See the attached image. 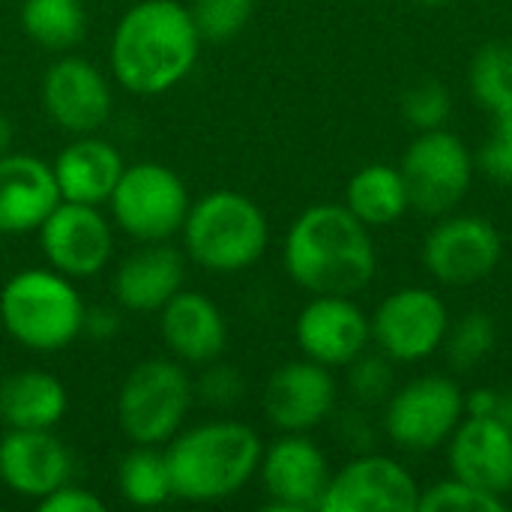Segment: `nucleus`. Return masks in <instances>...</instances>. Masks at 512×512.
I'll list each match as a JSON object with an SVG mask.
<instances>
[{
    "mask_svg": "<svg viewBox=\"0 0 512 512\" xmlns=\"http://www.w3.org/2000/svg\"><path fill=\"white\" fill-rule=\"evenodd\" d=\"M201 33L180 0H138L114 24L108 66L135 96L174 90L198 63Z\"/></svg>",
    "mask_w": 512,
    "mask_h": 512,
    "instance_id": "1",
    "label": "nucleus"
},
{
    "mask_svg": "<svg viewBox=\"0 0 512 512\" xmlns=\"http://www.w3.org/2000/svg\"><path fill=\"white\" fill-rule=\"evenodd\" d=\"M285 273L309 294H360L378 270L372 228L345 204H315L303 210L282 246Z\"/></svg>",
    "mask_w": 512,
    "mask_h": 512,
    "instance_id": "2",
    "label": "nucleus"
},
{
    "mask_svg": "<svg viewBox=\"0 0 512 512\" xmlns=\"http://www.w3.org/2000/svg\"><path fill=\"white\" fill-rule=\"evenodd\" d=\"M264 441L240 420H207L180 429L165 444L171 495L189 504H219L258 477Z\"/></svg>",
    "mask_w": 512,
    "mask_h": 512,
    "instance_id": "3",
    "label": "nucleus"
},
{
    "mask_svg": "<svg viewBox=\"0 0 512 512\" xmlns=\"http://www.w3.org/2000/svg\"><path fill=\"white\" fill-rule=\"evenodd\" d=\"M180 237L192 264L228 276L249 270L264 258L270 222L255 198L237 189H216L192 201Z\"/></svg>",
    "mask_w": 512,
    "mask_h": 512,
    "instance_id": "4",
    "label": "nucleus"
},
{
    "mask_svg": "<svg viewBox=\"0 0 512 512\" xmlns=\"http://www.w3.org/2000/svg\"><path fill=\"white\" fill-rule=\"evenodd\" d=\"M84 300L75 282L51 267H27L0 288V324L12 342L57 354L84 333Z\"/></svg>",
    "mask_w": 512,
    "mask_h": 512,
    "instance_id": "5",
    "label": "nucleus"
},
{
    "mask_svg": "<svg viewBox=\"0 0 512 512\" xmlns=\"http://www.w3.org/2000/svg\"><path fill=\"white\" fill-rule=\"evenodd\" d=\"M195 384L186 363L147 357L135 363L117 390V426L138 447H165L186 423Z\"/></svg>",
    "mask_w": 512,
    "mask_h": 512,
    "instance_id": "6",
    "label": "nucleus"
},
{
    "mask_svg": "<svg viewBox=\"0 0 512 512\" xmlns=\"http://www.w3.org/2000/svg\"><path fill=\"white\" fill-rule=\"evenodd\" d=\"M192 207L183 177L162 162H135L120 174L108 210L114 225L138 243H162L180 234Z\"/></svg>",
    "mask_w": 512,
    "mask_h": 512,
    "instance_id": "7",
    "label": "nucleus"
},
{
    "mask_svg": "<svg viewBox=\"0 0 512 512\" xmlns=\"http://www.w3.org/2000/svg\"><path fill=\"white\" fill-rule=\"evenodd\" d=\"M465 417V390L450 375H420L384 402V435L402 453H432Z\"/></svg>",
    "mask_w": 512,
    "mask_h": 512,
    "instance_id": "8",
    "label": "nucleus"
},
{
    "mask_svg": "<svg viewBox=\"0 0 512 512\" xmlns=\"http://www.w3.org/2000/svg\"><path fill=\"white\" fill-rule=\"evenodd\" d=\"M399 168L408 186L411 210L441 219L453 213L471 192L477 162L468 144L444 126L417 132Z\"/></svg>",
    "mask_w": 512,
    "mask_h": 512,
    "instance_id": "9",
    "label": "nucleus"
},
{
    "mask_svg": "<svg viewBox=\"0 0 512 512\" xmlns=\"http://www.w3.org/2000/svg\"><path fill=\"white\" fill-rule=\"evenodd\" d=\"M450 309L432 288L408 285L381 300L372 315V342L393 363H420L444 348Z\"/></svg>",
    "mask_w": 512,
    "mask_h": 512,
    "instance_id": "10",
    "label": "nucleus"
},
{
    "mask_svg": "<svg viewBox=\"0 0 512 512\" xmlns=\"http://www.w3.org/2000/svg\"><path fill=\"white\" fill-rule=\"evenodd\" d=\"M504 258V237L486 219L474 213L441 216L426 234L423 264L435 282L450 288H468L486 282Z\"/></svg>",
    "mask_w": 512,
    "mask_h": 512,
    "instance_id": "11",
    "label": "nucleus"
},
{
    "mask_svg": "<svg viewBox=\"0 0 512 512\" xmlns=\"http://www.w3.org/2000/svg\"><path fill=\"white\" fill-rule=\"evenodd\" d=\"M36 234L45 264L72 282L93 279L111 264L114 225L93 204L60 201Z\"/></svg>",
    "mask_w": 512,
    "mask_h": 512,
    "instance_id": "12",
    "label": "nucleus"
},
{
    "mask_svg": "<svg viewBox=\"0 0 512 512\" xmlns=\"http://www.w3.org/2000/svg\"><path fill=\"white\" fill-rule=\"evenodd\" d=\"M420 504V483L414 474L384 453H357L342 465L318 504L321 512H414Z\"/></svg>",
    "mask_w": 512,
    "mask_h": 512,
    "instance_id": "13",
    "label": "nucleus"
},
{
    "mask_svg": "<svg viewBox=\"0 0 512 512\" xmlns=\"http://www.w3.org/2000/svg\"><path fill=\"white\" fill-rule=\"evenodd\" d=\"M330 477L327 453L309 438V432H282L261 453L258 480L270 498L267 510H318Z\"/></svg>",
    "mask_w": 512,
    "mask_h": 512,
    "instance_id": "14",
    "label": "nucleus"
},
{
    "mask_svg": "<svg viewBox=\"0 0 512 512\" xmlns=\"http://www.w3.org/2000/svg\"><path fill=\"white\" fill-rule=\"evenodd\" d=\"M294 339L303 357L327 369H345L369 351L372 318L354 303V297L312 294L294 321Z\"/></svg>",
    "mask_w": 512,
    "mask_h": 512,
    "instance_id": "15",
    "label": "nucleus"
},
{
    "mask_svg": "<svg viewBox=\"0 0 512 512\" xmlns=\"http://www.w3.org/2000/svg\"><path fill=\"white\" fill-rule=\"evenodd\" d=\"M336 399L339 387L333 369L300 357L270 372L261 393V408L279 432H312L333 417Z\"/></svg>",
    "mask_w": 512,
    "mask_h": 512,
    "instance_id": "16",
    "label": "nucleus"
},
{
    "mask_svg": "<svg viewBox=\"0 0 512 512\" xmlns=\"http://www.w3.org/2000/svg\"><path fill=\"white\" fill-rule=\"evenodd\" d=\"M39 99L54 126L66 135H90L99 132L111 117V84L102 69H96L84 57H60L54 60L39 84Z\"/></svg>",
    "mask_w": 512,
    "mask_h": 512,
    "instance_id": "17",
    "label": "nucleus"
},
{
    "mask_svg": "<svg viewBox=\"0 0 512 512\" xmlns=\"http://www.w3.org/2000/svg\"><path fill=\"white\" fill-rule=\"evenodd\" d=\"M447 459L453 477L501 498L512 495L510 420L465 414L447 441Z\"/></svg>",
    "mask_w": 512,
    "mask_h": 512,
    "instance_id": "18",
    "label": "nucleus"
},
{
    "mask_svg": "<svg viewBox=\"0 0 512 512\" xmlns=\"http://www.w3.org/2000/svg\"><path fill=\"white\" fill-rule=\"evenodd\" d=\"M72 477V456L54 429H6L0 435V483L27 501H42Z\"/></svg>",
    "mask_w": 512,
    "mask_h": 512,
    "instance_id": "19",
    "label": "nucleus"
},
{
    "mask_svg": "<svg viewBox=\"0 0 512 512\" xmlns=\"http://www.w3.org/2000/svg\"><path fill=\"white\" fill-rule=\"evenodd\" d=\"M159 336L174 360L186 366L216 363L228 345V321L204 294L180 288L159 312Z\"/></svg>",
    "mask_w": 512,
    "mask_h": 512,
    "instance_id": "20",
    "label": "nucleus"
},
{
    "mask_svg": "<svg viewBox=\"0 0 512 512\" xmlns=\"http://www.w3.org/2000/svg\"><path fill=\"white\" fill-rule=\"evenodd\" d=\"M60 204L54 168L33 153L0 156V237L36 234Z\"/></svg>",
    "mask_w": 512,
    "mask_h": 512,
    "instance_id": "21",
    "label": "nucleus"
},
{
    "mask_svg": "<svg viewBox=\"0 0 512 512\" xmlns=\"http://www.w3.org/2000/svg\"><path fill=\"white\" fill-rule=\"evenodd\" d=\"M186 282V252L168 240L141 243L111 276V294L126 312H159Z\"/></svg>",
    "mask_w": 512,
    "mask_h": 512,
    "instance_id": "22",
    "label": "nucleus"
},
{
    "mask_svg": "<svg viewBox=\"0 0 512 512\" xmlns=\"http://www.w3.org/2000/svg\"><path fill=\"white\" fill-rule=\"evenodd\" d=\"M51 168L60 189V201L99 207L108 204L120 174L126 171V162L111 141L90 132V135H72V141L57 153Z\"/></svg>",
    "mask_w": 512,
    "mask_h": 512,
    "instance_id": "23",
    "label": "nucleus"
},
{
    "mask_svg": "<svg viewBox=\"0 0 512 512\" xmlns=\"http://www.w3.org/2000/svg\"><path fill=\"white\" fill-rule=\"evenodd\" d=\"M69 408L63 381L45 369H18L0 378V426L54 429Z\"/></svg>",
    "mask_w": 512,
    "mask_h": 512,
    "instance_id": "24",
    "label": "nucleus"
},
{
    "mask_svg": "<svg viewBox=\"0 0 512 512\" xmlns=\"http://www.w3.org/2000/svg\"><path fill=\"white\" fill-rule=\"evenodd\" d=\"M345 207L366 228H387L411 210L408 186L402 168L396 165H366L345 186Z\"/></svg>",
    "mask_w": 512,
    "mask_h": 512,
    "instance_id": "25",
    "label": "nucleus"
},
{
    "mask_svg": "<svg viewBox=\"0 0 512 512\" xmlns=\"http://www.w3.org/2000/svg\"><path fill=\"white\" fill-rule=\"evenodd\" d=\"M21 30L45 51H69L84 39L87 15L81 0H24Z\"/></svg>",
    "mask_w": 512,
    "mask_h": 512,
    "instance_id": "26",
    "label": "nucleus"
},
{
    "mask_svg": "<svg viewBox=\"0 0 512 512\" xmlns=\"http://www.w3.org/2000/svg\"><path fill=\"white\" fill-rule=\"evenodd\" d=\"M117 489L132 507H162L171 501V477L165 465V450L162 447H138L123 456L117 465Z\"/></svg>",
    "mask_w": 512,
    "mask_h": 512,
    "instance_id": "27",
    "label": "nucleus"
},
{
    "mask_svg": "<svg viewBox=\"0 0 512 512\" xmlns=\"http://www.w3.org/2000/svg\"><path fill=\"white\" fill-rule=\"evenodd\" d=\"M468 84L483 111L492 117L512 111V45L486 42L468 66Z\"/></svg>",
    "mask_w": 512,
    "mask_h": 512,
    "instance_id": "28",
    "label": "nucleus"
},
{
    "mask_svg": "<svg viewBox=\"0 0 512 512\" xmlns=\"http://www.w3.org/2000/svg\"><path fill=\"white\" fill-rule=\"evenodd\" d=\"M495 342H498L495 318L489 312L474 309V312H465L456 321H450V330L444 339V354L456 372H471L495 351Z\"/></svg>",
    "mask_w": 512,
    "mask_h": 512,
    "instance_id": "29",
    "label": "nucleus"
},
{
    "mask_svg": "<svg viewBox=\"0 0 512 512\" xmlns=\"http://www.w3.org/2000/svg\"><path fill=\"white\" fill-rule=\"evenodd\" d=\"M507 498L477 489L459 477H447L420 492V512H507Z\"/></svg>",
    "mask_w": 512,
    "mask_h": 512,
    "instance_id": "30",
    "label": "nucleus"
},
{
    "mask_svg": "<svg viewBox=\"0 0 512 512\" xmlns=\"http://www.w3.org/2000/svg\"><path fill=\"white\" fill-rule=\"evenodd\" d=\"M255 12V0H189V15L201 33V42L237 39Z\"/></svg>",
    "mask_w": 512,
    "mask_h": 512,
    "instance_id": "31",
    "label": "nucleus"
},
{
    "mask_svg": "<svg viewBox=\"0 0 512 512\" xmlns=\"http://www.w3.org/2000/svg\"><path fill=\"white\" fill-rule=\"evenodd\" d=\"M453 114V96L438 78H423L411 84L402 96V117L417 132L444 129Z\"/></svg>",
    "mask_w": 512,
    "mask_h": 512,
    "instance_id": "32",
    "label": "nucleus"
},
{
    "mask_svg": "<svg viewBox=\"0 0 512 512\" xmlns=\"http://www.w3.org/2000/svg\"><path fill=\"white\" fill-rule=\"evenodd\" d=\"M348 369V387H351V396L360 402V405H381L390 399V393L396 390V363L390 357H384L381 351L378 354H369L363 351L354 363L345 366Z\"/></svg>",
    "mask_w": 512,
    "mask_h": 512,
    "instance_id": "33",
    "label": "nucleus"
},
{
    "mask_svg": "<svg viewBox=\"0 0 512 512\" xmlns=\"http://www.w3.org/2000/svg\"><path fill=\"white\" fill-rule=\"evenodd\" d=\"M477 168L498 186H512V111L492 117V132L474 153Z\"/></svg>",
    "mask_w": 512,
    "mask_h": 512,
    "instance_id": "34",
    "label": "nucleus"
},
{
    "mask_svg": "<svg viewBox=\"0 0 512 512\" xmlns=\"http://www.w3.org/2000/svg\"><path fill=\"white\" fill-rule=\"evenodd\" d=\"M42 512H105L108 504L90 492L87 486H75V483H63L60 489H54L51 495H45L39 504H36Z\"/></svg>",
    "mask_w": 512,
    "mask_h": 512,
    "instance_id": "35",
    "label": "nucleus"
},
{
    "mask_svg": "<svg viewBox=\"0 0 512 512\" xmlns=\"http://www.w3.org/2000/svg\"><path fill=\"white\" fill-rule=\"evenodd\" d=\"M465 414H474V417H512V399L501 390H492V387H480V390H471L465 393Z\"/></svg>",
    "mask_w": 512,
    "mask_h": 512,
    "instance_id": "36",
    "label": "nucleus"
},
{
    "mask_svg": "<svg viewBox=\"0 0 512 512\" xmlns=\"http://www.w3.org/2000/svg\"><path fill=\"white\" fill-rule=\"evenodd\" d=\"M117 330H120V315L117 312H111V309H90V312H84V333L87 336L102 342V339H111Z\"/></svg>",
    "mask_w": 512,
    "mask_h": 512,
    "instance_id": "37",
    "label": "nucleus"
},
{
    "mask_svg": "<svg viewBox=\"0 0 512 512\" xmlns=\"http://www.w3.org/2000/svg\"><path fill=\"white\" fill-rule=\"evenodd\" d=\"M12 138H15V129H12V120L0 111V156L12 150Z\"/></svg>",
    "mask_w": 512,
    "mask_h": 512,
    "instance_id": "38",
    "label": "nucleus"
},
{
    "mask_svg": "<svg viewBox=\"0 0 512 512\" xmlns=\"http://www.w3.org/2000/svg\"><path fill=\"white\" fill-rule=\"evenodd\" d=\"M414 3H420V6H441V3H447V0H414Z\"/></svg>",
    "mask_w": 512,
    "mask_h": 512,
    "instance_id": "39",
    "label": "nucleus"
},
{
    "mask_svg": "<svg viewBox=\"0 0 512 512\" xmlns=\"http://www.w3.org/2000/svg\"><path fill=\"white\" fill-rule=\"evenodd\" d=\"M510 423H512V417H510Z\"/></svg>",
    "mask_w": 512,
    "mask_h": 512,
    "instance_id": "40",
    "label": "nucleus"
},
{
    "mask_svg": "<svg viewBox=\"0 0 512 512\" xmlns=\"http://www.w3.org/2000/svg\"><path fill=\"white\" fill-rule=\"evenodd\" d=\"M0 378H3V375H0Z\"/></svg>",
    "mask_w": 512,
    "mask_h": 512,
    "instance_id": "41",
    "label": "nucleus"
},
{
    "mask_svg": "<svg viewBox=\"0 0 512 512\" xmlns=\"http://www.w3.org/2000/svg\"><path fill=\"white\" fill-rule=\"evenodd\" d=\"M0 435H3V432H0Z\"/></svg>",
    "mask_w": 512,
    "mask_h": 512,
    "instance_id": "42",
    "label": "nucleus"
}]
</instances>
